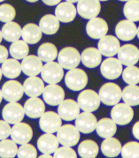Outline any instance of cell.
<instances>
[{"mask_svg":"<svg viewBox=\"0 0 139 158\" xmlns=\"http://www.w3.org/2000/svg\"><path fill=\"white\" fill-rule=\"evenodd\" d=\"M28 44L26 43L24 40H17L13 42L9 49L10 55L18 60L25 58L29 53V47Z\"/></svg>","mask_w":139,"mask_h":158,"instance_id":"35","label":"cell"},{"mask_svg":"<svg viewBox=\"0 0 139 158\" xmlns=\"http://www.w3.org/2000/svg\"><path fill=\"white\" fill-rule=\"evenodd\" d=\"M17 143L13 139H5L0 141V157L13 158L18 154Z\"/></svg>","mask_w":139,"mask_h":158,"instance_id":"37","label":"cell"},{"mask_svg":"<svg viewBox=\"0 0 139 158\" xmlns=\"http://www.w3.org/2000/svg\"><path fill=\"white\" fill-rule=\"evenodd\" d=\"M1 31L3 37L6 41L13 43L17 40H20V38L21 37L22 28L18 23L10 21V22H7L3 26Z\"/></svg>","mask_w":139,"mask_h":158,"instance_id":"32","label":"cell"},{"mask_svg":"<svg viewBox=\"0 0 139 158\" xmlns=\"http://www.w3.org/2000/svg\"><path fill=\"white\" fill-rule=\"evenodd\" d=\"M137 37H138L139 39V27H137Z\"/></svg>","mask_w":139,"mask_h":158,"instance_id":"54","label":"cell"},{"mask_svg":"<svg viewBox=\"0 0 139 158\" xmlns=\"http://www.w3.org/2000/svg\"><path fill=\"white\" fill-rule=\"evenodd\" d=\"M2 39H4V37H3V35H2V31L0 30V43L2 42Z\"/></svg>","mask_w":139,"mask_h":158,"instance_id":"51","label":"cell"},{"mask_svg":"<svg viewBox=\"0 0 139 158\" xmlns=\"http://www.w3.org/2000/svg\"><path fill=\"white\" fill-rule=\"evenodd\" d=\"M25 110L17 102H9L2 110V117L9 124L14 125L23 120L25 117Z\"/></svg>","mask_w":139,"mask_h":158,"instance_id":"8","label":"cell"},{"mask_svg":"<svg viewBox=\"0 0 139 158\" xmlns=\"http://www.w3.org/2000/svg\"><path fill=\"white\" fill-rule=\"evenodd\" d=\"M2 93L4 99L9 102H18L20 101L24 92L23 85L17 81H8L5 83L2 87Z\"/></svg>","mask_w":139,"mask_h":158,"instance_id":"13","label":"cell"},{"mask_svg":"<svg viewBox=\"0 0 139 158\" xmlns=\"http://www.w3.org/2000/svg\"><path fill=\"white\" fill-rule=\"evenodd\" d=\"M98 49L101 52L103 56L106 57H111L118 54L120 48L119 38L114 35H105L99 39L98 44Z\"/></svg>","mask_w":139,"mask_h":158,"instance_id":"14","label":"cell"},{"mask_svg":"<svg viewBox=\"0 0 139 158\" xmlns=\"http://www.w3.org/2000/svg\"><path fill=\"white\" fill-rule=\"evenodd\" d=\"M98 125L97 118L92 114V112L84 111L80 113L76 118V127L82 133H88L94 132Z\"/></svg>","mask_w":139,"mask_h":158,"instance_id":"19","label":"cell"},{"mask_svg":"<svg viewBox=\"0 0 139 158\" xmlns=\"http://www.w3.org/2000/svg\"><path fill=\"white\" fill-rule=\"evenodd\" d=\"M64 68L59 62H47L41 72L42 79L48 84H58L64 77Z\"/></svg>","mask_w":139,"mask_h":158,"instance_id":"5","label":"cell"},{"mask_svg":"<svg viewBox=\"0 0 139 158\" xmlns=\"http://www.w3.org/2000/svg\"><path fill=\"white\" fill-rule=\"evenodd\" d=\"M53 157L55 158H76L77 157V154L76 152L72 148V147L68 146H62L60 148H58V149L54 152L53 154Z\"/></svg>","mask_w":139,"mask_h":158,"instance_id":"43","label":"cell"},{"mask_svg":"<svg viewBox=\"0 0 139 158\" xmlns=\"http://www.w3.org/2000/svg\"><path fill=\"white\" fill-rule=\"evenodd\" d=\"M2 73L3 75L8 79H15L19 77L22 72L21 64L16 58H7V60L2 63Z\"/></svg>","mask_w":139,"mask_h":158,"instance_id":"31","label":"cell"},{"mask_svg":"<svg viewBox=\"0 0 139 158\" xmlns=\"http://www.w3.org/2000/svg\"><path fill=\"white\" fill-rule=\"evenodd\" d=\"M99 97L101 102L108 106H114L119 103L122 98V90L120 87L113 82L104 84L99 89Z\"/></svg>","mask_w":139,"mask_h":158,"instance_id":"1","label":"cell"},{"mask_svg":"<svg viewBox=\"0 0 139 158\" xmlns=\"http://www.w3.org/2000/svg\"><path fill=\"white\" fill-rule=\"evenodd\" d=\"M77 13L85 19L98 17L101 11L99 0H79L77 2Z\"/></svg>","mask_w":139,"mask_h":158,"instance_id":"10","label":"cell"},{"mask_svg":"<svg viewBox=\"0 0 139 158\" xmlns=\"http://www.w3.org/2000/svg\"><path fill=\"white\" fill-rule=\"evenodd\" d=\"M76 13L77 8L73 5V3L67 1L59 3L55 9V16L59 19L60 22L63 23H68L73 21L76 19Z\"/></svg>","mask_w":139,"mask_h":158,"instance_id":"22","label":"cell"},{"mask_svg":"<svg viewBox=\"0 0 139 158\" xmlns=\"http://www.w3.org/2000/svg\"><path fill=\"white\" fill-rule=\"evenodd\" d=\"M66 1H67V2H70V3H73V4H74V3H77L79 0H66Z\"/></svg>","mask_w":139,"mask_h":158,"instance_id":"50","label":"cell"},{"mask_svg":"<svg viewBox=\"0 0 139 158\" xmlns=\"http://www.w3.org/2000/svg\"><path fill=\"white\" fill-rule=\"evenodd\" d=\"M122 146L120 140L114 137L104 139L101 144V152L106 157H116L121 152Z\"/></svg>","mask_w":139,"mask_h":158,"instance_id":"29","label":"cell"},{"mask_svg":"<svg viewBox=\"0 0 139 158\" xmlns=\"http://www.w3.org/2000/svg\"><path fill=\"white\" fill-rule=\"evenodd\" d=\"M132 133L134 137L139 140V121H137V123H135V125L133 126Z\"/></svg>","mask_w":139,"mask_h":158,"instance_id":"46","label":"cell"},{"mask_svg":"<svg viewBox=\"0 0 139 158\" xmlns=\"http://www.w3.org/2000/svg\"><path fill=\"white\" fill-rule=\"evenodd\" d=\"M122 79L128 85H137L139 83V68L135 65H128L122 72Z\"/></svg>","mask_w":139,"mask_h":158,"instance_id":"39","label":"cell"},{"mask_svg":"<svg viewBox=\"0 0 139 158\" xmlns=\"http://www.w3.org/2000/svg\"><path fill=\"white\" fill-rule=\"evenodd\" d=\"M2 74H3V73H2V69H1V67H0V81H1V79H2Z\"/></svg>","mask_w":139,"mask_h":158,"instance_id":"53","label":"cell"},{"mask_svg":"<svg viewBox=\"0 0 139 158\" xmlns=\"http://www.w3.org/2000/svg\"><path fill=\"white\" fill-rule=\"evenodd\" d=\"M80 131L76 126L73 125H64L57 132V137L59 143L62 146L74 147L80 139Z\"/></svg>","mask_w":139,"mask_h":158,"instance_id":"6","label":"cell"},{"mask_svg":"<svg viewBox=\"0 0 139 158\" xmlns=\"http://www.w3.org/2000/svg\"><path fill=\"white\" fill-rule=\"evenodd\" d=\"M80 106L73 99H66L59 104L58 113L65 121L75 120L80 114Z\"/></svg>","mask_w":139,"mask_h":158,"instance_id":"15","label":"cell"},{"mask_svg":"<svg viewBox=\"0 0 139 158\" xmlns=\"http://www.w3.org/2000/svg\"><path fill=\"white\" fill-rule=\"evenodd\" d=\"M118 58L123 65H135L139 61V50L133 44L120 46L118 52Z\"/></svg>","mask_w":139,"mask_h":158,"instance_id":"18","label":"cell"},{"mask_svg":"<svg viewBox=\"0 0 139 158\" xmlns=\"http://www.w3.org/2000/svg\"><path fill=\"white\" fill-rule=\"evenodd\" d=\"M44 88V80L37 76H29L23 83L24 92L29 97H38L43 95Z\"/></svg>","mask_w":139,"mask_h":158,"instance_id":"24","label":"cell"},{"mask_svg":"<svg viewBox=\"0 0 139 158\" xmlns=\"http://www.w3.org/2000/svg\"><path fill=\"white\" fill-rule=\"evenodd\" d=\"M58 55L57 47L51 43L43 44L37 50V56L45 63L54 61L58 57Z\"/></svg>","mask_w":139,"mask_h":158,"instance_id":"34","label":"cell"},{"mask_svg":"<svg viewBox=\"0 0 139 158\" xmlns=\"http://www.w3.org/2000/svg\"><path fill=\"white\" fill-rule=\"evenodd\" d=\"M43 98L45 103L51 106H57L65 100V91L62 87L57 84H49L44 88Z\"/></svg>","mask_w":139,"mask_h":158,"instance_id":"16","label":"cell"},{"mask_svg":"<svg viewBox=\"0 0 139 158\" xmlns=\"http://www.w3.org/2000/svg\"><path fill=\"white\" fill-rule=\"evenodd\" d=\"M28 2H30V3H35V2H37L38 0H26Z\"/></svg>","mask_w":139,"mask_h":158,"instance_id":"52","label":"cell"},{"mask_svg":"<svg viewBox=\"0 0 139 158\" xmlns=\"http://www.w3.org/2000/svg\"><path fill=\"white\" fill-rule=\"evenodd\" d=\"M43 31L40 27L34 23H28L23 27L21 37L28 44H36L41 40Z\"/></svg>","mask_w":139,"mask_h":158,"instance_id":"28","label":"cell"},{"mask_svg":"<svg viewBox=\"0 0 139 158\" xmlns=\"http://www.w3.org/2000/svg\"><path fill=\"white\" fill-rule=\"evenodd\" d=\"M123 13L127 19L133 22L139 21V0H128L127 1Z\"/></svg>","mask_w":139,"mask_h":158,"instance_id":"38","label":"cell"},{"mask_svg":"<svg viewBox=\"0 0 139 158\" xmlns=\"http://www.w3.org/2000/svg\"><path fill=\"white\" fill-rule=\"evenodd\" d=\"M39 151L43 154H54L59 148V141L53 133H45L39 137L37 141Z\"/></svg>","mask_w":139,"mask_h":158,"instance_id":"23","label":"cell"},{"mask_svg":"<svg viewBox=\"0 0 139 158\" xmlns=\"http://www.w3.org/2000/svg\"><path fill=\"white\" fill-rule=\"evenodd\" d=\"M58 61L64 69L76 68L82 62L80 52L74 47H66L59 52Z\"/></svg>","mask_w":139,"mask_h":158,"instance_id":"3","label":"cell"},{"mask_svg":"<svg viewBox=\"0 0 139 158\" xmlns=\"http://www.w3.org/2000/svg\"><path fill=\"white\" fill-rule=\"evenodd\" d=\"M108 32L107 22L102 18H93L89 19L86 25V33L93 39H101L106 35Z\"/></svg>","mask_w":139,"mask_h":158,"instance_id":"17","label":"cell"},{"mask_svg":"<svg viewBox=\"0 0 139 158\" xmlns=\"http://www.w3.org/2000/svg\"><path fill=\"white\" fill-rule=\"evenodd\" d=\"M11 138L20 145L28 143L33 138V130L31 127L23 122L14 124V126L12 127Z\"/></svg>","mask_w":139,"mask_h":158,"instance_id":"12","label":"cell"},{"mask_svg":"<svg viewBox=\"0 0 139 158\" xmlns=\"http://www.w3.org/2000/svg\"><path fill=\"white\" fill-rule=\"evenodd\" d=\"M96 131L98 136L104 139L114 137V135L117 131V124L113 120V118H105L98 121Z\"/></svg>","mask_w":139,"mask_h":158,"instance_id":"27","label":"cell"},{"mask_svg":"<svg viewBox=\"0 0 139 158\" xmlns=\"http://www.w3.org/2000/svg\"><path fill=\"white\" fill-rule=\"evenodd\" d=\"M111 118L117 125L126 126L132 121L134 118L132 106L126 102L115 104L111 110Z\"/></svg>","mask_w":139,"mask_h":158,"instance_id":"7","label":"cell"},{"mask_svg":"<svg viewBox=\"0 0 139 158\" xmlns=\"http://www.w3.org/2000/svg\"><path fill=\"white\" fill-rule=\"evenodd\" d=\"M115 34L116 36L122 41H131L136 37L137 34V28L135 23L128 20L124 19L120 21L115 27Z\"/></svg>","mask_w":139,"mask_h":158,"instance_id":"20","label":"cell"},{"mask_svg":"<svg viewBox=\"0 0 139 158\" xmlns=\"http://www.w3.org/2000/svg\"><path fill=\"white\" fill-rule=\"evenodd\" d=\"M120 1H126L127 2V1H128V0H120Z\"/></svg>","mask_w":139,"mask_h":158,"instance_id":"56","label":"cell"},{"mask_svg":"<svg viewBox=\"0 0 139 158\" xmlns=\"http://www.w3.org/2000/svg\"><path fill=\"white\" fill-rule=\"evenodd\" d=\"M7 121L0 120V140L7 139L12 132V127Z\"/></svg>","mask_w":139,"mask_h":158,"instance_id":"44","label":"cell"},{"mask_svg":"<svg viewBox=\"0 0 139 158\" xmlns=\"http://www.w3.org/2000/svg\"><path fill=\"white\" fill-rule=\"evenodd\" d=\"M3 1H5V0H0V3H1V2H3Z\"/></svg>","mask_w":139,"mask_h":158,"instance_id":"57","label":"cell"},{"mask_svg":"<svg viewBox=\"0 0 139 158\" xmlns=\"http://www.w3.org/2000/svg\"><path fill=\"white\" fill-rule=\"evenodd\" d=\"M66 86L73 91H80L88 84V75L82 69L74 68L69 70L65 77Z\"/></svg>","mask_w":139,"mask_h":158,"instance_id":"2","label":"cell"},{"mask_svg":"<svg viewBox=\"0 0 139 158\" xmlns=\"http://www.w3.org/2000/svg\"><path fill=\"white\" fill-rule=\"evenodd\" d=\"M122 100L130 106L139 105V87L128 85L122 90Z\"/></svg>","mask_w":139,"mask_h":158,"instance_id":"36","label":"cell"},{"mask_svg":"<svg viewBox=\"0 0 139 158\" xmlns=\"http://www.w3.org/2000/svg\"><path fill=\"white\" fill-rule=\"evenodd\" d=\"M120 155L123 158H139V142L129 141L122 147Z\"/></svg>","mask_w":139,"mask_h":158,"instance_id":"40","label":"cell"},{"mask_svg":"<svg viewBox=\"0 0 139 158\" xmlns=\"http://www.w3.org/2000/svg\"><path fill=\"white\" fill-rule=\"evenodd\" d=\"M9 52L4 45H0V64L4 63L8 58Z\"/></svg>","mask_w":139,"mask_h":158,"instance_id":"45","label":"cell"},{"mask_svg":"<svg viewBox=\"0 0 139 158\" xmlns=\"http://www.w3.org/2000/svg\"><path fill=\"white\" fill-rule=\"evenodd\" d=\"M39 126L44 133H57L59 129L62 127V118L59 113L54 111H46L40 118Z\"/></svg>","mask_w":139,"mask_h":158,"instance_id":"9","label":"cell"},{"mask_svg":"<svg viewBox=\"0 0 139 158\" xmlns=\"http://www.w3.org/2000/svg\"><path fill=\"white\" fill-rule=\"evenodd\" d=\"M26 115L30 118H38L45 112V104L38 97H29L24 103Z\"/></svg>","mask_w":139,"mask_h":158,"instance_id":"25","label":"cell"},{"mask_svg":"<svg viewBox=\"0 0 139 158\" xmlns=\"http://www.w3.org/2000/svg\"><path fill=\"white\" fill-rule=\"evenodd\" d=\"M99 152L98 145L94 140L85 139L78 147V153L82 158H95Z\"/></svg>","mask_w":139,"mask_h":158,"instance_id":"33","label":"cell"},{"mask_svg":"<svg viewBox=\"0 0 139 158\" xmlns=\"http://www.w3.org/2000/svg\"><path fill=\"white\" fill-rule=\"evenodd\" d=\"M77 102L83 111L93 112L100 106V97L99 95L91 89L83 90L78 95Z\"/></svg>","mask_w":139,"mask_h":158,"instance_id":"4","label":"cell"},{"mask_svg":"<svg viewBox=\"0 0 139 158\" xmlns=\"http://www.w3.org/2000/svg\"><path fill=\"white\" fill-rule=\"evenodd\" d=\"M43 61L38 56L28 55L22 59L21 68L25 75L37 76L43 69Z\"/></svg>","mask_w":139,"mask_h":158,"instance_id":"21","label":"cell"},{"mask_svg":"<svg viewBox=\"0 0 139 158\" xmlns=\"http://www.w3.org/2000/svg\"><path fill=\"white\" fill-rule=\"evenodd\" d=\"M3 99H4V96H3V93H2V89H0V103Z\"/></svg>","mask_w":139,"mask_h":158,"instance_id":"49","label":"cell"},{"mask_svg":"<svg viewBox=\"0 0 139 158\" xmlns=\"http://www.w3.org/2000/svg\"><path fill=\"white\" fill-rule=\"evenodd\" d=\"M15 16L16 11L12 5L4 4L0 6V21L5 23L13 21Z\"/></svg>","mask_w":139,"mask_h":158,"instance_id":"41","label":"cell"},{"mask_svg":"<svg viewBox=\"0 0 139 158\" xmlns=\"http://www.w3.org/2000/svg\"><path fill=\"white\" fill-rule=\"evenodd\" d=\"M39 157H41V158H46V157H48V158H51L52 157V156H51V154H43V155H41Z\"/></svg>","mask_w":139,"mask_h":158,"instance_id":"48","label":"cell"},{"mask_svg":"<svg viewBox=\"0 0 139 158\" xmlns=\"http://www.w3.org/2000/svg\"><path fill=\"white\" fill-rule=\"evenodd\" d=\"M59 19L55 15L46 14L40 19L39 27L45 35H54L59 29Z\"/></svg>","mask_w":139,"mask_h":158,"instance_id":"30","label":"cell"},{"mask_svg":"<svg viewBox=\"0 0 139 158\" xmlns=\"http://www.w3.org/2000/svg\"><path fill=\"white\" fill-rule=\"evenodd\" d=\"M99 1H101V2H104V1H107V0H99Z\"/></svg>","mask_w":139,"mask_h":158,"instance_id":"55","label":"cell"},{"mask_svg":"<svg viewBox=\"0 0 139 158\" xmlns=\"http://www.w3.org/2000/svg\"><path fill=\"white\" fill-rule=\"evenodd\" d=\"M122 65L119 58L108 57L102 62L100 73L107 80H115L122 74Z\"/></svg>","mask_w":139,"mask_h":158,"instance_id":"11","label":"cell"},{"mask_svg":"<svg viewBox=\"0 0 139 158\" xmlns=\"http://www.w3.org/2000/svg\"><path fill=\"white\" fill-rule=\"evenodd\" d=\"M17 156L20 158H36L37 156V150L32 144H22L18 149Z\"/></svg>","mask_w":139,"mask_h":158,"instance_id":"42","label":"cell"},{"mask_svg":"<svg viewBox=\"0 0 139 158\" xmlns=\"http://www.w3.org/2000/svg\"><path fill=\"white\" fill-rule=\"evenodd\" d=\"M102 56L98 49L89 47L85 49L81 54L82 63L88 68H95L101 64Z\"/></svg>","mask_w":139,"mask_h":158,"instance_id":"26","label":"cell"},{"mask_svg":"<svg viewBox=\"0 0 139 158\" xmlns=\"http://www.w3.org/2000/svg\"><path fill=\"white\" fill-rule=\"evenodd\" d=\"M44 3V5L49 6H57L59 5L61 0H42Z\"/></svg>","mask_w":139,"mask_h":158,"instance_id":"47","label":"cell"}]
</instances>
